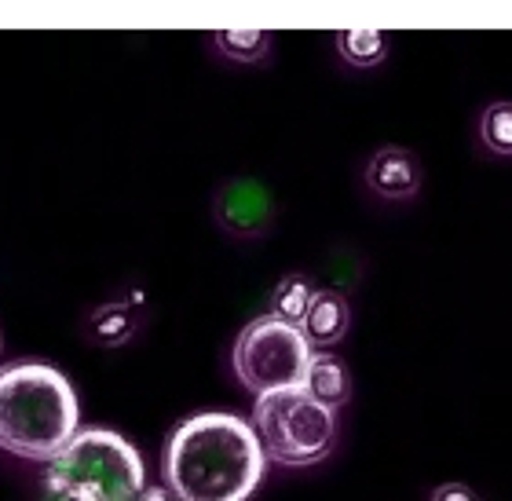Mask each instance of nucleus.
<instances>
[{"mask_svg": "<svg viewBox=\"0 0 512 501\" xmlns=\"http://www.w3.org/2000/svg\"><path fill=\"white\" fill-rule=\"evenodd\" d=\"M267 469L253 425L235 414L187 417L165 447V483L176 501H249Z\"/></svg>", "mask_w": 512, "mask_h": 501, "instance_id": "obj_1", "label": "nucleus"}, {"mask_svg": "<svg viewBox=\"0 0 512 501\" xmlns=\"http://www.w3.org/2000/svg\"><path fill=\"white\" fill-rule=\"evenodd\" d=\"M81 406L55 366L19 363L0 370V447L26 461H55L81 432Z\"/></svg>", "mask_w": 512, "mask_h": 501, "instance_id": "obj_2", "label": "nucleus"}, {"mask_svg": "<svg viewBox=\"0 0 512 501\" xmlns=\"http://www.w3.org/2000/svg\"><path fill=\"white\" fill-rule=\"evenodd\" d=\"M147 491L139 450L110 428L77 432L44 472L48 501H136Z\"/></svg>", "mask_w": 512, "mask_h": 501, "instance_id": "obj_3", "label": "nucleus"}, {"mask_svg": "<svg viewBox=\"0 0 512 501\" xmlns=\"http://www.w3.org/2000/svg\"><path fill=\"white\" fill-rule=\"evenodd\" d=\"M253 432L264 447V458L278 465H315L333 450L337 414L300 388H282L256 395Z\"/></svg>", "mask_w": 512, "mask_h": 501, "instance_id": "obj_4", "label": "nucleus"}, {"mask_svg": "<svg viewBox=\"0 0 512 501\" xmlns=\"http://www.w3.org/2000/svg\"><path fill=\"white\" fill-rule=\"evenodd\" d=\"M311 348L297 326L282 319H253L235 341V374L253 395L300 388Z\"/></svg>", "mask_w": 512, "mask_h": 501, "instance_id": "obj_5", "label": "nucleus"}, {"mask_svg": "<svg viewBox=\"0 0 512 501\" xmlns=\"http://www.w3.org/2000/svg\"><path fill=\"white\" fill-rule=\"evenodd\" d=\"M366 183L388 202H403V198H414L421 187V169L414 154H406L403 147H381L366 165Z\"/></svg>", "mask_w": 512, "mask_h": 501, "instance_id": "obj_6", "label": "nucleus"}, {"mask_svg": "<svg viewBox=\"0 0 512 501\" xmlns=\"http://www.w3.org/2000/svg\"><path fill=\"white\" fill-rule=\"evenodd\" d=\"M348 322H352L348 300L341 293H333V289H315V297H311L297 330L304 333L308 348L315 352V348H330V344L341 341L344 333H348Z\"/></svg>", "mask_w": 512, "mask_h": 501, "instance_id": "obj_7", "label": "nucleus"}, {"mask_svg": "<svg viewBox=\"0 0 512 501\" xmlns=\"http://www.w3.org/2000/svg\"><path fill=\"white\" fill-rule=\"evenodd\" d=\"M216 213H220V224L231 235H256L271 220V202H267V194L256 183H231V187L220 191Z\"/></svg>", "mask_w": 512, "mask_h": 501, "instance_id": "obj_8", "label": "nucleus"}, {"mask_svg": "<svg viewBox=\"0 0 512 501\" xmlns=\"http://www.w3.org/2000/svg\"><path fill=\"white\" fill-rule=\"evenodd\" d=\"M300 392L311 395L315 403H322L326 410L337 414V406H344L348 395H352V377H348L341 359H333L330 352H311L304 381H300Z\"/></svg>", "mask_w": 512, "mask_h": 501, "instance_id": "obj_9", "label": "nucleus"}, {"mask_svg": "<svg viewBox=\"0 0 512 501\" xmlns=\"http://www.w3.org/2000/svg\"><path fill=\"white\" fill-rule=\"evenodd\" d=\"M311 297H315V289H311L308 278L286 275L275 286V293H271V319H282V322H289V326H300Z\"/></svg>", "mask_w": 512, "mask_h": 501, "instance_id": "obj_10", "label": "nucleus"}, {"mask_svg": "<svg viewBox=\"0 0 512 501\" xmlns=\"http://www.w3.org/2000/svg\"><path fill=\"white\" fill-rule=\"evenodd\" d=\"M337 48L352 66H377L388 55V41L381 30H344L337 33Z\"/></svg>", "mask_w": 512, "mask_h": 501, "instance_id": "obj_11", "label": "nucleus"}, {"mask_svg": "<svg viewBox=\"0 0 512 501\" xmlns=\"http://www.w3.org/2000/svg\"><path fill=\"white\" fill-rule=\"evenodd\" d=\"M216 48L235 63H260L271 52V33L264 30H220Z\"/></svg>", "mask_w": 512, "mask_h": 501, "instance_id": "obj_12", "label": "nucleus"}, {"mask_svg": "<svg viewBox=\"0 0 512 501\" xmlns=\"http://www.w3.org/2000/svg\"><path fill=\"white\" fill-rule=\"evenodd\" d=\"M480 139L491 154H498V158H512V103L509 99L491 103V107L483 110Z\"/></svg>", "mask_w": 512, "mask_h": 501, "instance_id": "obj_13", "label": "nucleus"}, {"mask_svg": "<svg viewBox=\"0 0 512 501\" xmlns=\"http://www.w3.org/2000/svg\"><path fill=\"white\" fill-rule=\"evenodd\" d=\"M88 337L99 344H125L132 337V311L125 304H107V308L92 311Z\"/></svg>", "mask_w": 512, "mask_h": 501, "instance_id": "obj_14", "label": "nucleus"}, {"mask_svg": "<svg viewBox=\"0 0 512 501\" xmlns=\"http://www.w3.org/2000/svg\"><path fill=\"white\" fill-rule=\"evenodd\" d=\"M432 501H480V498L469 487H461V483H443V487H436Z\"/></svg>", "mask_w": 512, "mask_h": 501, "instance_id": "obj_15", "label": "nucleus"}, {"mask_svg": "<svg viewBox=\"0 0 512 501\" xmlns=\"http://www.w3.org/2000/svg\"><path fill=\"white\" fill-rule=\"evenodd\" d=\"M136 501H176V498H172L169 491H161V487H147V491L139 494Z\"/></svg>", "mask_w": 512, "mask_h": 501, "instance_id": "obj_16", "label": "nucleus"}]
</instances>
